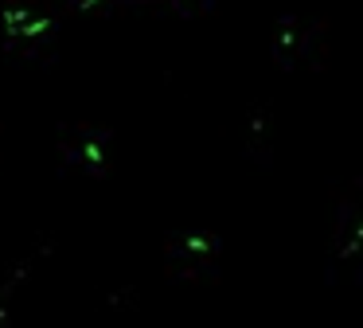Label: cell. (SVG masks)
<instances>
[{"label":"cell","instance_id":"1","mask_svg":"<svg viewBox=\"0 0 363 328\" xmlns=\"http://www.w3.org/2000/svg\"><path fill=\"white\" fill-rule=\"evenodd\" d=\"M340 23L324 12H281L269 28V67L289 78H332L340 55Z\"/></svg>","mask_w":363,"mask_h":328}]
</instances>
